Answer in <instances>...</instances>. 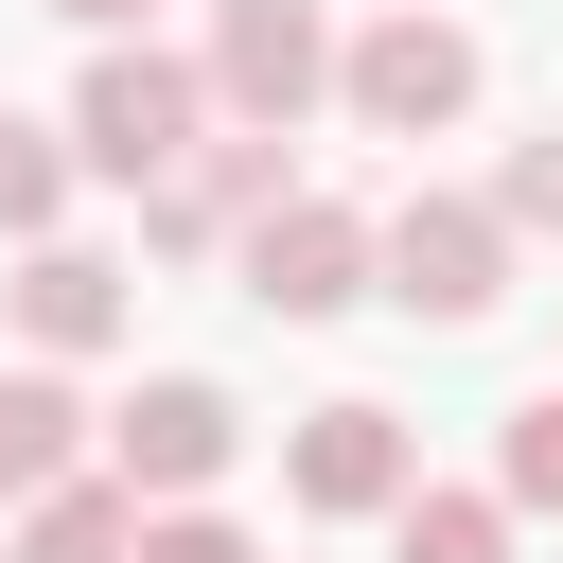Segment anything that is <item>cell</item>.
Wrapping results in <instances>:
<instances>
[{"instance_id": "6da1fadb", "label": "cell", "mask_w": 563, "mask_h": 563, "mask_svg": "<svg viewBox=\"0 0 563 563\" xmlns=\"http://www.w3.org/2000/svg\"><path fill=\"white\" fill-rule=\"evenodd\" d=\"M53 141H70V176H106V194H158V176L211 141V88H194V53H158V35H106Z\"/></svg>"}, {"instance_id": "7a4b0ae2", "label": "cell", "mask_w": 563, "mask_h": 563, "mask_svg": "<svg viewBox=\"0 0 563 563\" xmlns=\"http://www.w3.org/2000/svg\"><path fill=\"white\" fill-rule=\"evenodd\" d=\"M475 88H493V53H475V18H440V0H387L369 35H334V106H352L369 141H440V123H475Z\"/></svg>"}, {"instance_id": "3957f363", "label": "cell", "mask_w": 563, "mask_h": 563, "mask_svg": "<svg viewBox=\"0 0 563 563\" xmlns=\"http://www.w3.org/2000/svg\"><path fill=\"white\" fill-rule=\"evenodd\" d=\"M229 457H246V405H229L211 369H158V387L106 405V457H88V475H106L123 510H211Z\"/></svg>"}, {"instance_id": "277c9868", "label": "cell", "mask_w": 563, "mask_h": 563, "mask_svg": "<svg viewBox=\"0 0 563 563\" xmlns=\"http://www.w3.org/2000/svg\"><path fill=\"white\" fill-rule=\"evenodd\" d=\"M194 88H211V123H246V141H299V123L334 106V18H317V0H211V53H194Z\"/></svg>"}, {"instance_id": "5b68a950", "label": "cell", "mask_w": 563, "mask_h": 563, "mask_svg": "<svg viewBox=\"0 0 563 563\" xmlns=\"http://www.w3.org/2000/svg\"><path fill=\"white\" fill-rule=\"evenodd\" d=\"M369 282H387L422 334H475V317L510 299V229H493V194H405V211H369Z\"/></svg>"}, {"instance_id": "8992f818", "label": "cell", "mask_w": 563, "mask_h": 563, "mask_svg": "<svg viewBox=\"0 0 563 563\" xmlns=\"http://www.w3.org/2000/svg\"><path fill=\"white\" fill-rule=\"evenodd\" d=\"M229 264H246V299H264V317H299V334H317V317H352V299H369V211H352V194H282L264 229H229Z\"/></svg>"}, {"instance_id": "52a82bcc", "label": "cell", "mask_w": 563, "mask_h": 563, "mask_svg": "<svg viewBox=\"0 0 563 563\" xmlns=\"http://www.w3.org/2000/svg\"><path fill=\"white\" fill-rule=\"evenodd\" d=\"M282 493H299L317 528H387V510L422 493V440H405L387 405H299V440H282Z\"/></svg>"}, {"instance_id": "ba28073f", "label": "cell", "mask_w": 563, "mask_h": 563, "mask_svg": "<svg viewBox=\"0 0 563 563\" xmlns=\"http://www.w3.org/2000/svg\"><path fill=\"white\" fill-rule=\"evenodd\" d=\"M18 334H35V369L106 352V334H123V264H106V246H70V229H53V246H18Z\"/></svg>"}, {"instance_id": "9c48e42d", "label": "cell", "mask_w": 563, "mask_h": 563, "mask_svg": "<svg viewBox=\"0 0 563 563\" xmlns=\"http://www.w3.org/2000/svg\"><path fill=\"white\" fill-rule=\"evenodd\" d=\"M53 475H88V405L70 369H0V510H35Z\"/></svg>"}, {"instance_id": "30bf717a", "label": "cell", "mask_w": 563, "mask_h": 563, "mask_svg": "<svg viewBox=\"0 0 563 563\" xmlns=\"http://www.w3.org/2000/svg\"><path fill=\"white\" fill-rule=\"evenodd\" d=\"M0 563H141V510L106 493V475H53L35 510H18V545Z\"/></svg>"}, {"instance_id": "8fae6325", "label": "cell", "mask_w": 563, "mask_h": 563, "mask_svg": "<svg viewBox=\"0 0 563 563\" xmlns=\"http://www.w3.org/2000/svg\"><path fill=\"white\" fill-rule=\"evenodd\" d=\"M70 229V141L35 106H0V246H53Z\"/></svg>"}, {"instance_id": "7c38bea8", "label": "cell", "mask_w": 563, "mask_h": 563, "mask_svg": "<svg viewBox=\"0 0 563 563\" xmlns=\"http://www.w3.org/2000/svg\"><path fill=\"white\" fill-rule=\"evenodd\" d=\"M387 563H510V510H493V493H440V475H422V493L387 510Z\"/></svg>"}, {"instance_id": "4fadbf2b", "label": "cell", "mask_w": 563, "mask_h": 563, "mask_svg": "<svg viewBox=\"0 0 563 563\" xmlns=\"http://www.w3.org/2000/svg\"><path fill=\"white\" fill-rule=\"evenodd\" d=\"M493 510H563V387L510 405V440H493Z\"/></svg>"}, {"instance_id": "5bb4252c", "label": "cell", "mask_w": 563, "mask_h": 563, "mask_svg": "<svg viewBox=\"0 0 563 563\" xmlns=\"http://www.w3.org/2000/svg\"><path fill=\"white\" fill-rule=\"evenodd\" d=\"M493 229L528 246V229H563V123H528L510 158H493Z\"/></svg>"}, {"instance_id": "9a60e30c", "label": "cell", "mask_w": 563, "mask_h": 563, "mask_svg": "<svg viewBox=\"0 0 563 563\" xmlns=\"http://www.w3.org/2000/svg\"><path fill=\"white\" fill-rule=\"evenodd\" d=\"M141 563H264L229 510H141Z\"/></svg>"}, {"instance_id": "2e32d148", "label": "cell", "mask_w": 563, "mask_h": 563, "mask_svg": "<svg viewBox=\"0 0 563 563\" xmlns=\"http://www.w3.org/2000/svg\"><path fill=\"white\" fill-rule=\"evenodd\" d=\"M53 18H70V35H88V53H106V35H141V18H158V0H53Z\"/></svg>"}, {"instance_id": "e0dca14e", "label": "cell", "mask_w": 563, "mask_h": 563, "mask_svg": "<svg viewBox=\"0 0 563 563\" xmlns=\"http://www.w3.org/2000/svg\"><path fill=\"white\" fill-rule=\"evenodd\" d=\"M369 18H387V0H369Z\"/></svg>"}]
</instances>
